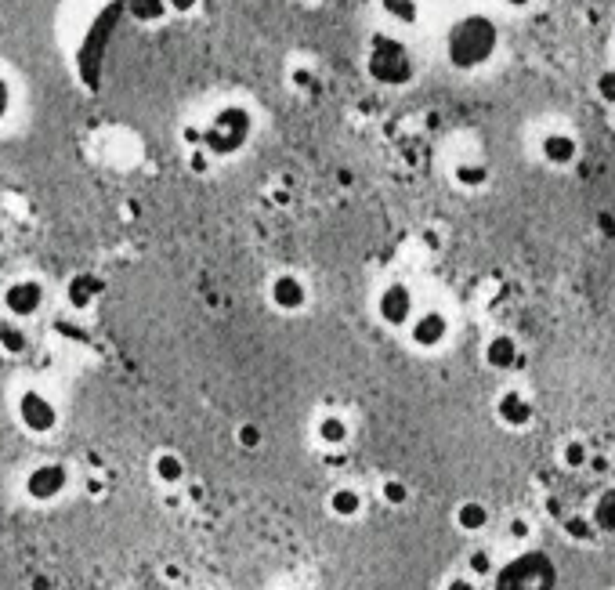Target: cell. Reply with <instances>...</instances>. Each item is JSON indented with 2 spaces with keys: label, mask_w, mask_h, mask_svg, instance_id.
<instances>
[{
  "label": "cell",
  "mask_w": 615,
  "mask_h": 590,
  "mask_svg": "<svg viewBox=\"0 0 615 590\" xmlns=\"http://www.w3.org/2000/svg\"><path fill=\"white\" fill-rule=\"evenodd\" d=\"M500 51V26L485 11H467L445 33V62L456 73H478Z\"/></svg>",
  "instance_id": "1"
},
{
  "label": "cell",
  "mask_w": 615,
  "mask_h": 590,
  "mask_svg": "<svg viewBox=\"0 0 615 590\" xmlns=\"http://www.w3.org/2000/svg\"><path fill=\"white\" fill-rule=\"evenodd\" d=\"M362 66H366V77L373 84L391 87V91L413 84V77H417V58L406 48V40L395 37V33H373Z\"/></svg>",
  "instance_id": "2"
},
{
  "label": "cell",
  "mask_w": 615,
  "mask_h": 590,
  "mask_svg": "<svg viewBox=\"0 0 615 590\" xmlns=\"http://www.w3.org/2000/svg\"><path fill=\"white\" fill-rule=\"evenodd\" d=\"M250 138H254V113L239 102L221 105L218 113L203 124V149H207L214 160L239 156L246 145H250Z\"/></svg>",
  "instance_id": "3"
},
{
  "label": "cell",
  "mask_w": 615,
  "mask_h": 590,
  "mask_svg": "<svg viewBox=\"0 0 615 590\" xmlns=\"http://www.w3.org/2000/svg\"><path fill=\"white\" fill-rule=\"evenodd\" d=\"M492 590H558V565L547 551H521L496 569Z\"/></svg>",
  "instance_id": "4"
},
{
  "label": "cell",
  "mask_w": 615,
  "mask_h": 590,
  "mask_svg": "<svg viewBox=\"0 0 615 590\" xmlns=\"http://www.w3.org/2000/svg\"><path fill=\"white\" fill-rule=\"evenodd\" d=\"M417 315H420L417 312V294H413L406 283H388L377 294V319L384 326L402 330V326H409Z\"/></svg>",
  "instance_id": "5"
},
{
  "label": "cell",
  "mask_w": 615,
  "mask_h": 590,
  "mask_svg": "<svg viewBox=\"0 0 615 590\" xmlns=\"http://www.w3.org/2000/svg\"><path fill=\"white\" fill-rule=\"evenodd\" d=\"M22 489H26V496L33 500V504H51V500H58V496L69 489V467L58 464V460H48V464H37L33 471L26 475V482H22Z\"/></svg>",
  "instance_id": "6"
},
{
  "label": "cell",
  "mask_w": 615,
  "mask_h": 590,
  "mask_svg": "<svg viewBox=\"0 0 615 590\" xmlns=\"http://www.w3.org/2000/svg\"><path fill=\"white\" fill-rule=\"evenodd\" d=\"M15 413H19V424L29 435H51L58 428V406L44 391H22Z\"/></svg>",
  "instance_id": "7"
},
{
  "label": "cell",
  "mask_w": 615,
  "mask_h": 590,
  "mask_svg": "<svg viewBox=\"0 0 615 590\" xmlns=\"http://www.w3.org/2000/svg\"><path fill=\"white\" fill-rule=\"evenodd\" d=\"M44 297H48V290H44V283H37V279H19V283H11L8 290H4V308H8V319H33V315L44 308Z\"/></svg>",
  "instance_id": "8"
},
{
  "label": "cell",
  "mask_w": 615,
  "mask_h": 590,
  "mask_svg": "<svg viewBox=\"0 0 615 590\" xmlns=\"http://www.w3.org/2000/svg\"><path fill=\"white\" fill-rule=\"evenodd\" d=\"M409 341H413V348H420V352L442 348V344L449 341V315L438 312V308L420 312L417 319L409 323Z\"/></svg>",
  "instance_id": "9"
},
{
  "label": "cell",
  "mask_w": 615,
  "mask_h": 590,
  "mask_svg": "<svg viewBox=\"0 0 615 590\" xmlns=\"http://www.w3.org/2000/svg\"><path fill=\"white\" fill-rule=\"evenodd\" d=\"M492 410H496V420H500L503 428H511V431L532 428V420H536V406H532V399L521 388L503 391Z\"/></svg>",
  "instance_id": "10"
},
{
  "label": "cell",
  "mask_w": 615,
  "mask_h": 590,
  "mask_svg": "<svg viewBox=\"0 0 615 590\" xmlns=\"http://www.w3.org/2000/svg\"><path fill=\"white\" fill-rule=\"evenodd\" d=\"M268 301L286 315L304 312V308H308V286H304V279L294 276V272H279V276L268 283Z\"/></svg>",
  "instance_id": "11"
},
{
  "label": "cell",
  "mask_w": 615,
  "mask_h": 590,
  "mask_svg": "<svg viewBox=\"0 0 615 590\" xmlns=\"http://www.w3.org/2000/svg\"><path fill=\"white\" fill-rule=\"evenodd\" d=\"M579 138L568 131H547L540 142V156L547 167H554V171H565V167H572V163L579 160Z\"/></svg>",
  "instance_id": "12"
},
{
  "label": "cell",
  "mask_w": 615,
  "mask_h": 590,
  "mask_svg": "<svg viewBox=\"0 0 615 590\" xmlns=\"http://www.w3.org/2000/svg\"><path fill=\"white\" fill-rule=\"evenodd\" d=\"M482 355H485V366H489V370L507 373L521 362V344H518V337H511V334H492L489 341H485Z\"/></svg>",
  "instance_id": "13"
},
{
  "label": "cell",
  "mask_w": 615,
  "mask_h": 590,
  "mask_svg": "<svg viewBox=\"0 0 615 590\" xmlns=\"http://www.w3.org/2000/svg\"><path fill=\"white\" fill-rule=\"evenodd\" d=\"M105 283L98 276H91V272H80V276L69 279L66 286V301L69 308H76V312H84V308L95 305V297H102Z\"/></svg>",
  "instance_id": "14"
},
{
  "label": "cell",
  "mask_w": 615,
  "mask_h": 590,
  "mask_svg": "<svg viewBox=\"0 0 615 590\" xmlns=\"http://www.w3.org/2000/svg\"><path fill=\"white\" fill-rule=\"evenodd\" d=\"M315 438H319V446H326V449H341L351 442V424L341 413H322L319 424H315Z\"/></svg>",
  "instance_id": "15"
},
{
  "label": "cell",
  "mask_w": 615,
  "mask_h": 590,
  "mask_svg": "<svg viewBox=\"0 0 615 590\" xmlns=\"http://www.w3.org/2000/svg\"><path fill=\"white\" fill-rule=\"evenodd\" d=\"M333 518H341V522H351V518H359L362 507H366V496L359 493L355 486H337L326 500Z\"/></svg>",
  "instance_id": "16"
},
{
  "label": "cell",
  "mask_w": 615,
  "mask_h": 590,
  "mask_svg": "<svg viewBox=\"0 0 615 590\" xmlns=\"http://www.w3.org/2000/svg\"><path fill=\"white\" fill-rule=\"evenodd\" d=\"M492 522V511L482 504V500H464V504L456 507V525H460V533H485Z\"/></svg>",
  "instance_id": "17"
},
{
  "label": "cell",
  "mask_w": 615,
  "mask_h": 590,
  "mask_svg": "<svg viewBox=\"0 0 615 590\" xmlns=\"http://www.w3.org/2000/svg\"><path fill=\"white\" fill-rule=\"evenodd\" d=\"M453 181H456V189L478 192L492 181V171L478 160H464V163H456L453 167Z\"/></svg>",
  "instance_id": "18"
},
{
  "label": "cell",
  "mask_w": 615,
  "mask_h": 590,
  "mask_svg": "<svg viewBox=\"0 0 615 590\" xmlns=\"http://www.w3.org/2000/svg\"><path fill=\"white\" fill-rule=\"evenodd\" d=\"M123 8H127V15L134 22H142V26H156V22H163L171 15L167 0H123Z\"/></svg>",
  "instance_id": "19"
},
{
  "label": "cell",
  "mask_w": 615,
  "mask_h": 590,
  "mask_svg": "<svg viewBox=\"0 0 615 590\" xmlns=\"http://www.w3.org/2000/svg\"><path fill=\"white\" fill-rule=\"evenodd\" d=\"M185 460L178 457V453H160V457L152 460V475H156V482L160 486H181L185 482Z\"/></svg>",
  "instance_id": "20"
},
{
  "label": "cell",
  "mask_w": 615,
  "mask_h": 590,
  "mask_svg": "<svg viewBox=\"0 0 615 590\" xmlns=\"http://www.w3.org/2000/svg\"><path fill=\"white\" fill-rule=\"evenodd\" d=\"M590 518H594L597 533H601V536H612L615 533V486H608V489H601V493H597Z\"/></svg>",
  "instance_id": "21"
},
{
  "label": "cell",
  "mask_w": 615,
  "mask_h": 590,
  "mask_svg": "<svg viewBox=\"0 0 615 590\" xmlns=\"http://www.w3.org/2000/svg\"><path fill=\"white\" fill-rule=\"evenodd\" d=\"M26 348H29L26 326H19V319H0V352L26 355Z\"/></svg>",
  "instance_id": "22"
},
{
  "label": "cell",
  "mask_w": 615,
  "mask_h": 590,
  "mask_svg": "<svg viewBox=\"0 0 615 590\" xmlns=\"http://www.w3.org/2000/svg\"><path fill=\"white\" fill-rule=\"evenodd\" d=\"M384 19H391L395 26H417L420 22V0H377Z\"/></svg>",
  "instance_id": "23"
},
{
  "label": "cell",
  "mask_w": 615,
  "mask_h": 590,
  "mask_svg": "<svg viewBox=\"0 0 615 590\" xmlns=\"http://www.w3.org/2000/svg\"><path fill=\"white\" fill-rule=\"evenodd\" d=\"M561 533H565V540H572V543H594L597 536V525H594V518L590 514H568L565 522H561Z\"/></svg>",
  "instance_id": "24"
},
{
  "label": "cell",
  "mask_w": 615,
  "mask_h": 590,
  "mask_svg": "<svg viewBox=\"0 0 615 590\" xmlns=\"http://www.w3.org/2000/svg\"><path fill=\"white\" fill-rule=\"evenodd\" d=\"M590 460H594V453H590L583 438H568L565 446H561V467L565 471H590Z\"/></svg>",
  "instance_id": "25"
},
{
  "label": "cell",
  "mask_w": 615,
  "mask_h": 590,
  "mask_svg": "<svg viewBox=\"0 0 615 590\" xmlns=\"http://www.w3.org/2000/svg\"><path fill=\"white\" fill-rule=\"evenodd\" d=\"M467 576H471V580H492V576H496V562H492V554L485 551V547L467 554Z\"/></svg>",
  "instance_id": "26"
},
{
  "label": "cell",
  "mask_w": 615,
  "mask_h": 590,
  "mask_svg": "<svg viewBox=\"0 0 615 590\" xmlns=\"http://www.w3.org/2000/svg\"><path fill=\"white\" fill-rule=\"evenodd\" d=\"M377 493L388 507H406L409 504V486L402 482V478H384Z\"/></svg>",
  "instance_id": "27"
},
{
  "label": "cell",
  "mask_w": 615,
  "mask_h": 590,
  "mask_svg": "<svg viewBox=\"0 0 615 590\" xmlns=\"http://www.w3.org/2000/svg\"><path fill=\"white\" fill-rule=\"evenodd\" d=\"M236 442H239V449L254 453V449L265 446V428H261V424H254V420H246V424H239V428H236Z\"/></svg>",
  "instance_id": "28"
},
{
  "label": "cell",
  "mask_w": 615,
  "mask_h": 590,
  "mask_svg": "<svg viewBox=\"0 0 615 590\" xmlns=\"http://www.w3.org/2000/svg\"><path fill=\"white\" fill-rule=\"evenodd\" d=\"M594 91H597V98L608 105V109H615V69H601V73H597Z\"/></svg>",
  "instance_id": "29"
},
{
  "label": "cell",
  "mask_w": 615,
  "mask_h": 590,
  "mask_svg": "<svg viewBox=\"0 0 615 590\" xmlns=\"http://www.w3.org/2000/svg\"><path fill=\"white\" fill-rule=\"evenodd\" d=\"M290 87H294V91H315V87H319L315 69L312 66H294L290 69Z\"/></svg>",
  "instance_id": "30"
},
{
  "label": "cell",
  "mask_w": 615,
  "mask_h": 590,
  "mask_svg": "<svg viewBox=\"0 0 615 590\" xmlns=\"http://www.w3.org/2000/svg\"><path fill=\"white\" fill-rule=\"evenodd\" d=\"M210 160H214V156H210L207 149H189V167H192V174H207V171H210Z\"/></svg>",
  "instance_id": "31"
},
{
  "label": "cell",
  "mask_w": 615,
  "mask_h": 590,
  "mask_svg": "<svg viewBox=\"0 0 615 590\" xmlns=\"http://www.w3.org/2000/svg\"><path fill=\"white\" fill-rule=\"evenodd\" d=\"M529 536H532L529 518H511V540H529Z\"/></svg>",
  "instance_id": "32"
},
{
  "label": "cell",
  "mask_w": 615,
  "mask_h": 590,
  "mask_svg": "<svg viewBox=\"0 0 615 590\" xmlns=\"http://www.w3.org/2000/svg\"><path fill=\"white\" fill-rule=\"evenodd\" d=\"M199 4H203V0H167L171 15H192V11H196Z\"/></svg>",
  "instance_id": "33"
},
{
  "label": "cell",
  "mask_w": 615,
  "mask_h": 590,
  "mask_svg": "<svg viewBox=\"0 0 615 590\" xmlns=\"http://www.w3.org/2000/svg\"><path fill=\"white\" fill-rule=\"evenodd\" d=\"M8 109H11V87H8V80L0 77V124H4Z\"/></svg>",
  "instance_id": "34"
},
{
  "label": "cell",
  "mask_w": 615,
  "mask_h": 590,
  "mask_svg": "<svg viewBox=\"0 0 615 590\" xmlns=\"http://www.w3.org/2000/svg\"><path fill=\"white\" fill-rule=\"evenodd\" d=\"M442 590H478V583H474L471 576H456V580H449Z\"/></svg>",
  "instance_id": "35"
},
{
  "label": "cell",
  "mask_w": 615,
  "mask_h": 590,
  "mask_svg": "<svg viewBox=\"0 0 615 590\" xmlns=\"http://www.w3.org/2000/svg\"><path fill=\"white\" fill-rule=\"evenodd\" d=\"M547 514H550V518H558V522H565V518H568V514L561 511V500H558V496H550V500H547Z\"/></svg>",
  "instance_id": "36"
},
{
  "label": "cell",
  "mask_w": 615,
  "mask_h": 590,
  "mask_svg": "<svg viewBox=\"0 0 615 590\" xmlns=\"http://www.w3.org/2000/svg\"><path fill=\"white\" fill-rule=\"evenodd\" d=\"M597 225H601V232H605V236H615V218H612V214H601V218H597Z\"/></svg>",
  "instance_id": "37"
},
{
  "label": "cell",
  "mask_w": 615,
  "mask_h": 590,
  "mask_svg": "<svg viewBox=\"0 0 615 590\" xmlns=\"http://www.w3.org/2000/svg\"><path fill=\"white\" fill-rule=\"evenodd\" d=\"M536 0H503V8H511V11H525V8H532Z\"/></svg>",
  "instance_id": "38"
},
{
  "label": "cell",
  "mask_w": 615,
  "mask_h": 590,
  "mask_svg": "<svg viewBox=\"0 0 615 590\" xmlns=\"http://www.w3.org/2000/svg\"><path fill=\"white\" fill-rule=\"evenodd\" d=\"M590 471H594V475H605V471H608V460H605V457H594V460H590Z\"/></svg>",
  "instance_id": "39"
},
{
  "label": "cell",
  "mask_w": 615,
  "mask_h": 590,
  "mask_svg": "<svg viewBox=\"0 0 615 590\" xmlns=\"http://www.w3.org/2000/svg\"><path fill=\"white\" fill-rule=\"evenodd\" d=\"M0 247H4V229H0Z\"/></svg>",
  "instance_id": "40"
},
{
  "label": "cell",
  "mask_w": 615,
  "mask_h": 590,
  "mask_svg": "<svg viewBox=\"0 0 615 590\" xmlns=\"http://www.w3.org/2000/svg\"><path fill=\"white\" fill-rule=\"evenodd\" d=\"M294 590H297V587H294Z\"/></svg>",
  "instance_id": "41"
}]
</instances>
